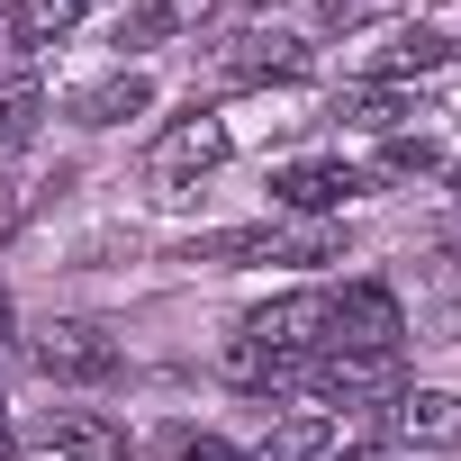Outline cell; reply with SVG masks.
<instances>
[{"mask_svg":"<svg viewBox=\"0 0 461 461\" xmlns=\"http://www.w3.org/2000/svg\"><path fill=\"white\" fill-rule=\"evenodd\" d=\"M82 10H91V0H10V19H0V28H10V55H46V46H64L73 28H82Z\"/></svg>","mask_w":461,"mask_h":461,"instance_id":"cell-11","label":"cell"},{"mask_svg":"<svg viewBox=\"0 0 461 461\" xmlns=\"http://www.w3.org/2000/svg\"><path fill=\"white\" fill-rule=\"evenodd\" d=\"M353 452H362V425L335 407H308V416H281L254 461H353Z\"/></svg>","mask_w":461,"mask_h":461,"instance_id":"cell-8","label":"cell"},{"mask_svg":"<svg viewBox=\"0 0 461 461\" xmlns=\"http://www.w3.org/2000/svg\"><path fill=\"white\" fill-rule=\"evenodd\" d=\"M335 118L362 127V136H398L416 109H407V91H389V82H353V91H335Z\"/></svg>","mask_w":461,"mask_h":461,"instance_id":"cell-16","label":"cell"},{"mask_svg":"<svg viewBox=\"0 0 461 461\" xmlns=\"http://www.w3.org/2000/svg\"><path fill=\"white\" fill-rule=\"evenodd\" d=\"M452 190H461V172H452Z\"/></svg>","mask_w":461,"mask_h":461,"instance_id":"cell-22","label":"cell"},{"mask_svg":"<svg viewBox=\"0 0 461 461\" xmlns=\"http://www.w3.org/2000/svg\"><path fill=\"white\" fill-rule=\"evenodd\" d=\"M0 443H10V398H0Z\"/></svg>","mask_w":461,"mask_h":461,"instance_id":"cell-20","label":"cell"},{"mask_svg":"<svg viewBox=\"0 0 461 461\" xmlns=\"http://www.w3.org/2000/svg\"><path fill=\"white\" fill-rule=\"evenodd\" d=\"M0 335H10V290H0Z\"/></svg>","mask_w":461,"mask_h":461,"instance_id":"cell-19","label":"cell"},{"mask_svg":"<svg viewBox=\"0 0 461 461\" xmlns=\"http://www.w3.org/2000/svg\"><path fill=\"white\" fill-rule=\"evenodd\" d=\"M407 461H425V452H407Z\"/></svg>","mask_w":461,"mask_h":461,"instance_id":"cell-21","label":"cell"},{"mask_svg":"<svg viewBox=\"0 0 461 461\" xmlns=\"http://www.w3.org/2000/svg\"><path fill=\"white\" fill-rule=\"evenodd\" d=\"M37 443L64 452V461H127V452H136V434H127L118 416H100V407H55V416L37 425Z\"/></svg>","mask_w":461,"mask_h":461,"instance_id":"cell-10","label":"cell"},{"mask_svg":"<svg viewBox=\"0 0 461 461\" xmlns=\"http://www.w3.org/2000/svg\"><path fill=\"white\" fill-rule=\"evenodd\" d=\"M226 154H236V136H226V118H208V109H190V118H172V127L154 136V154H145V172H154V181H199V172H217Z\"/></svg>","mask_w":461,"mask_h":461,"instance_id":"cell-6","label":"cell"},{"mask_svg":"<svg viewBox=\"0 0 461 461\" xmlns=\"http://www.w3.org/2000/svg\"><path fill=\"white\" fill-rule=\"evenodd\" d=\"M380 434L398 443V452H443V443H461V398L452 389H398L389 407H380Z\"/></svg>","mask_w":461,"mask_h":461,"instance_id":"cell-7","label":"cell"},{"mask_svg":"<svg viewBox=\"0 0 461 461\" xmlns=\"http://www.w3.org/2000/svg\"><path fill=\"white\" fill-rule=\"evenodd\" d=\"M37 127H46V82H37L28 55H10L0 64V154H19Z\"/></svg>","mask_w":461,"mask_h":461,"instance_id":"cell-12","label":"cell"},{"mask_svg":"<svg viewBox=\"0 0 461 461\" xmlns=\"http://www.w3.org/2000/svg\"><path fill=\"white\" fill-rule=\"evenodd\" d=\"M154 109V82L145 73H109V82H91L82 100H73V127H127V118H145Z\"/></svg>","mask_w":461,"mask_h":461,"instance_id":"cell-15","label":"cell"},{"mask_svg":"<svg viewBox=\"0 0 461 461\" xmlns=\"http://www.w3.org/2000/svg\"><path fill=\"white\" fill-rule=\"evenodd\" d=\"M226 10V0H136L127 10V28H118V46H163V37H199L208 19Z\"/></svg>","mask_w":461,"mask_h":461,"instance_id":"cell-13","label":"cell"},{"mask_svg":"<svg viewBox=\"0 0 461 461\" xmlns=\"http://www.w3.org/2000/svg\"><path fill=\"white\" fill-rule=\"evenodd\" d=\"M172 461H254V452L217 443V434H172Z\"/></svg>","mask_w":461,"mask_h":461,"instance_id":"cell-18","label":"cell"},{"mask_svg":"<svg viewBox=\"0 0 461 461\" xmlns=\"http://www.w3.org/2000/svg\"><path fill=\"white\" fill-rule=\"evenodd\" d=\"M245 344H254V353H272V362H317V353L335 344L326 290H290V299L254 308V317H245Z\"/></svg>","mask_w":461,"mask_h":461,"instance_id":"cell-1","label":"cell"},{"mask_svg":"<svg viewBox=\"0 0 461 461\" xmlns=\"http://www.w3.org/2000/svg\"><path fill=\"white\" fill-rule=\"evenodd\" d=\"M308 37H290V28H236L217 46V73L226 82H308Z\"/></svg>","mask_w":461,"mask_h":461,"instance_id":"cell-5","label":"cell"},{"mask_svg":"<svg viewBox=\"0 0 461 461\" xmlns=\"http://www.w3.org/2000/svg\"><path fill=\"white\" fill-rule=\"evenodd\" d=\"M326 317H335V344H344V353H398V344H407V308H398L389 281H344V290H326Z\"/></svg>","mask_w":461,"mask_h":461,"instance_id":"cell-3","label":"cell"},{"mask_svg":"<svg viewBox=\"0 0 461 461\" xmlns=\"http://www.w3.org/2000/svg\"><path fill=\"white\" fill-rule=\"evenodd\" d=\"M299 389H317L335 416L344 407H371V398H398L407 380H398V353H344V344H326L308 371H299Z\"/></svg>","mask_w":461,"mask_h":461,"instance_id":"cell-4","label":"cell"},{"mask_svg":"<svg viewBox=\"0 0 461 461\" xmlns=\"http://www.w3.org/2000/svg\"><path fill=\"white\" fill-rule=\"evenodd\" d=\"M37 371H46V380H73V389H109V380L127 371V353H118L109 326H91V317H55V326L37 335Z\"/></svg>","mask_w":461,"mask_h":461,"instance_id":"cell-2","label":"cell"},{"mask_svg":"<svg viewBox=\"0 0 461 461\" xmlns=\"http://www.w3.org/2000/svg\"><path fill=\"white\" fill-rule=\"evenodd\" d=\"M380 181H425L434 172V145L425 136H380V163H371Z\"/></svg>","mask_w":461,"mask_h":461,"instance_id":"cell-17","label":"cell"},{"mask_svg":"<svg viewBox=\"0 0 461 461\" xmlns=\"http://www.w3.org/2000/svg\"><path fill=\"white\" fill-rule=\"evenodd\" d=\"M371 190V172H353V163H281L272 172V199L290 208V217H335L344 199H362Z\"/></svg>","mask_w":461,"mask_h":461,"instance_id":"cell-9","label":"cell"},{"mask_svg":"<svg viewBox=\"0 0 461 461\" xmlns=\"http://www.w3.org/2000/svg\"><path fill=\"white\" fill-rule=\"evenodd\" d=\"M443 64H452V37H443V28H398V37L371 55V82H389V91H398V82L443 73Z\"/></svg>","mask_w":461,"mask_h":461,"instance_id":"cell-14","label":"cell"}]
</instances>
